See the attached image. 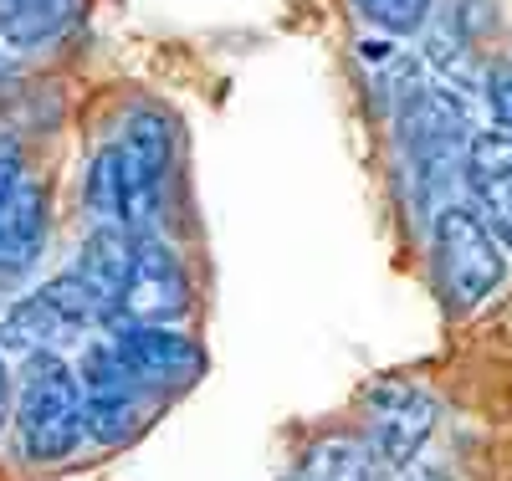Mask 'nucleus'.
<instances>
[{
	"instance_id": "1",
	"label": "nucleus",
	"mask_w": 512,
	"mask_h": 481,
	"mask_svg": "<svg viewBox=\"0 0 512 481\" xmlns=\"http://www.w3.org/2000/svg\"><path fill=\"white\" fill-rule=\"evenodd\" d=\"M169 164H175V128H169V118L154 108H128L118 134L93 154L88 180H82L98 226L154 231Z\"/></svg>"
},
{
	"instance_id": "2",
	"label": "nucleus",
	"mask_w": 512,
	"mask_h": 481,
	"mask_svg": "<svg viewBox=\"0 0 512 481\" xmlns=\"http://www.w3.org/2000/svg\"><path fill=\"white\" fill-rule=\"evenodd\" d=\"M405 134V169H410V200L425 221H436L446 205H456V185H466V159L472 139L482 134L477 113L461 87L451 82H425L400 113Z\"/></svg>"
},
{
	"instance_id": "3",
	"label": "nucleus",
	"mask_w": 512,
	"mask_h": 481,
	"mask_svg": "<svg viewBox=\"0 0 512 481\" xmlns=\"http://www.w3.org/2000/svg\"><path fill=\"white\" fill-rule=\"evenodd\" d=\"M16 441L26 461H67L88 441V389L62 354H26L16 379Z\"/></svg>"
},
{
	"instance_id": "4",
	"label": "nucleus",
	"mask_w": 512,
	"mask_h": 481,
	"mask_svg": "<svg viewBox=\"0 0 512 481\" xmlns=\"http://www.w3.org/2000/svg\"><path fill=\"white\" fill-rule=\"evenodd\" d=\"M507 246L492 236L477 205H446L431 221V272L451 313H477L507 282Z\"/></svg>"
},
{
	"instance_id": "5",
	"label": "nucleus",
	"mask_w": 512,
	"mask_h": 481,
	"mask_svg": "<svg viewBox=\"0 0 512 481\" xmlns=\"http://www.w3.org/2000/svg\"><path fill=\"white\" fill-rule=\"evenodd\" d=\"M103 328L88 287L72 272L41 282L36 292L16 297L0 318V348L11 354H62L67 343H82V333Z\"/></svg>"
},
{
	"instance_id": "6",
	"label": "nucleus",
	"mask_w": 512,
	"mask_h": 481,
	"mask_svg": "<svg viewBox=\"0 0 512 481\" xmlns=\"http://www.w3.org/2000/svg\"><path fill=\"white\" fill-rule=\"evenodd\" d=\"M47 246V190L16 139H0V277H26Z\"/></svg>"
},
{
	"instance_id": "7",
	"label": "nucleus",
	"mask_w": 512,
	"mask_h": 481,
	"mask_svg": "<svg viewBox=\"0 0 512 481\" xmlns=\"http://www.w3.org/2000/svg\"><path fill=\"white\" fill-rule=\"evenodd\" d=\"M82 389H88V441L98 446H118L139 430L144 420V400L149 389L139 384V374L128 369V359L118 354L113 338H98L82 348Z\"/></svg>"
},
{
	"instance_id": "8",
	"label": "nucleus",
	"mask_w": 512,
	"mask_h": 481,
	"mask_svg": "<svg viewBox=\"0 0 512 481\" xmlns=\"http://www.w3.org/2000/svg\"><path fill=\"white\" fill-rule=\"evenodd\" d=\"M436 420H441V410L420 384L390 379V384H374L364 400V441L384 471H400V466H415Z\"/></svg>"
},
{
	"instance_id": "9",
	"label": "nucleus",
	"mask_w": 512,
	"mask_h": 481,
	"mask_svg": "<svg viewBox=\"0 0 512 481\" xmlns=\"http://www.w3.org/2000/svg\"><path fill=\"white\" fill-rule=\"evenodd\" d=\"M190 308H195V292H190V272H185L180 251L169 246L164 236L144 231L139 236V256H134V282H128L123 313H118L113 328H128V323H180Z\"/></svg>"
},
{
	"instance_id": "10",
	"label": "nucleus",
	"mask_w": 512,
	"mask_h": 481,
	"mask_svg": "<svg viewBox=\"0 0 512 481\" xmlns=\"http://www.w3.org/2000/svg\"><path fill=\"white\" fill-rule=\"evenodd\" d=\"M108 338L118 343V354L128 359V369L139 374L149 395L185 389L205 374V348L175 323H128V328H108Z\"/></svg>"
},
{
	"instance_id": "11",
	"label": "nucleus",
	"mask_w": 512,
	"mask_h": 481,
	"mask_svg": "<svg viewBox=\"0 0 512 481\" xmlns=\"http://www.w3.org/2000/svg\"><path fill=\"white\" fill-rule=\"evenodd\" d=\"M139 236L144 231H123V226H93V236L77 246V261H72V277L88 287L93 308H98V323L113 328L118 313H123V297H128V282H134V256H139Z\"/></svg>"
},
{
	"instance_id": "12",
	"label": "nucleus",
	"mask_w": 512,
	"mask_h": 481,
	"mask_svg": "<svg viewBox=\"0 0 512 481\" xmlns=\"http://www.w3.org/2000/svg\"><path fill=\"white\" fill-rule=\"evenodd\" d=\"M466 195L482 210L492 236L512 251V134L502 128H482L472 139V159H466Z\"/></svg>"
},
{
	"instance_id": "13",
	"label": "nucleus",
	"mask_w": 512,
	"mask_h": 481,
	"mask_svg": "<svg viewBox=\"0 0 512 481\" xmlns=\"http://www.w3.org/2000/svg\"><path fill=\"white\" fill-rule=\"evenodd\" d=\"M77 21V0H0V41L31 52Z\"/></svg>"
},
{
	"instance_id": "14",
	"label": "nucleus",
	"mask_w": 512,
	"mask_h": 481,
	"mask_svg": "<svg viewBox=\"0 0 512 481\" xmlns=\"http://www.w3.org/2000/svg\"><path fill=\"white\" fill-rule=\"evenodd\" d=\"M379 471L384 466L369 451V441H344V435H333V441H318V446L303 451L292 481H379Z\"/></svg>"
},
{
	"instance_id": "15",
	"label": "nucleus",
	"mask_w": 512,
	"mask_h": 481,
	"mask_svg": "<svg viewBox=\"0 0 512 481\" xmlns=\"http://www.w3.org/2000/svg\"><path fill=\"white\" fill-rule=\"evenodd\" d=\"M349 11L379 36L410 41V36H420L425 26H431L436 0H349Z\"/></svg>"
},
{
	"instance_id": "16",
	"label": "nucleus",
	"mask_w": 512,
	"mask_h": 481,
	"mask_svg": "<svg viewBox=\"0 0 512 481\" xmlns=\"http://www.w3.org/2000/svg\"><path fill=\"white\" fill-rule=\"evenodd\" d=\"M482 93H487V108L497 118L502 134H512V67H492L482 77Z\"/></svg>"
},
{
	"instance_id": "17",
	"label": "nucleus",
	"mask_w": 512,
	"mask_h": 481,
	"mask_svg": "<svg viewBox=\"0 0 512 481\" xmlns=\"http://www.w3.org/2000/svg\"><path fill=\"white\" fill-rule=\"evenodd\" d=\"M16 420V389H11V369L6 359H0V430H6Z\"/></svg>"
},
{
	"instance_id": "18",
	"label": "nucleus",
	"mask_w": 512,
	"mask_h": 481,
	"mask_svg": "<svg viewBox=\"0 0 512 481\" xmlns=\"http://www.w3.org/2000/svg\"><path fill=\"white\" fill-rule=\"evenodd\" d=\"M390 481H456V476H446V471H436V466H400V471H390Z\"/></svg>"
}]
</instances>
